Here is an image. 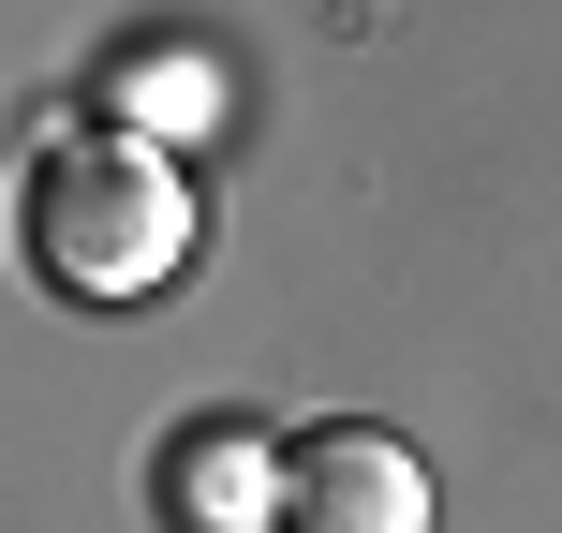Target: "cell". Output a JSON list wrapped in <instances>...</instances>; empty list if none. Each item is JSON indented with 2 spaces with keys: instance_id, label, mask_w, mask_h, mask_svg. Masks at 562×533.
Listing matches in <instances>:
<instances>
[{
  "instance_id": "obj_1",
  "label": "cell",
  "mask_w": 562,
  "mask_h": 533,
  "mask_svg": "<svg viewBox=\"0 0 562 533\" xmlns=\"http://www.w3.org/2000/svg\"><path fill=\"white\" fill-rule=\"evenodd\" d=\"M15 253L45 267V297H164L178 253H193V178H178V148L148 134H104V119H59L45 148H30L15 178Z\"/></svg>"
},
{
  "instance_id": "obj_2",
  "label": "cell",
  "mask_w": 562,
  "mask_h": 533,
  "mask_svg": "<svg viewBox=\"0 0 562 533\" xmlns=\"http://www.w3.org/2000/svg\"><path fill=\"white\" fill-rule=\"evenodd\" d=\"M281 533H429V459L370 415L296 430V475H281Z\"/></svg>"
},
{
  "instance_id": "obj_3",
  "label": "cell",
  "mask_w": 562,
  "mask_h": 533,
  "mask_svg": "<svg viewBox=\"0 0 562 533\" xmlns=\"http://www.w3.org/2000/svg\"><path fill=\"white\" fill-rule=\"evenodd\" d=\"M281 475L296 445H267L252 415H193L164 445V533H281Z\"/></svg>"
},
{
  "instance_id": "obj_4",
  "label": "cell",
  "mask_w": 562,
  "mask_h": 533,
  "mask_svg": "<svg viewBox=\"0 0 562 533\" xmlns=\"http://www.w3.org/2000/svg\"><path fill=\"white\" fill-rule=\"evenodd\" d=\"M89 119H104V134H148V148H193L207 119H223V59H207L193 30H119V45L89 59Z\"/></svg>"
}]
</instances>
